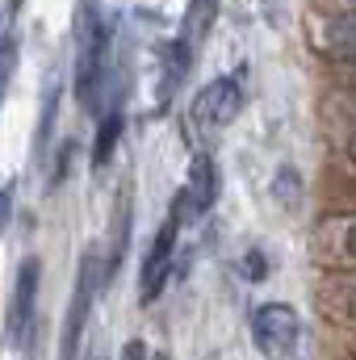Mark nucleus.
Returning <instances> with one entry per match:
<instances>
[{
    "label": "nucleus",
    "mask_w": 356,
    "mask_h": 360,
    "mask_svg": "<svg viewBox=\"0 0 356 360\" xmlns=\"http://www.w3.org/2000/svg\"><path fill=\"white\" fill-rule=\"evenodd\" d=\"M323 51L331 55V59H348L356 63V13H340V17H331L327 25H323Z\"/></svg>",
    "instance_id": "8"
},
{
    "label": "nucleus",
    "mask_w": 356,
    "mask_h": 360,
    "mask_svg": "<svg viewBox=\"0 0 356 360\" xmlns=\"http://www.w3.org/2000/svg\"><path fill=\"white\" fill-rule=\"evenodd\" d=\"M184 193H189L193 214H205L214 205V197H218V168H214V160L205 151H197L189 160V184H184Z\"/></svg>",
    "instance_id": "6"
},
{
    "label": "nucleus",
    "mask_w": 356,
    "mask_h": 360,
    "mask_svg": "<svg viewBox=\"0 0 356 360\" xmlns=\"http://www.w3.org/2000/svg\"><path fill=\"white\" fill-rule=\"evenodd\" d=\"M340 248H344L348 260H356V222H348V226L340 231Z\"/></svg>",
    "instance_id": "12"
},
{
    "label": "nucleus",
    "mask_w": 356,
    "mask_h": 360,
    "mask_svg": "<svg viewBox=\"0 0 356 360\" xmlns=\"http://www.w3.org/2000/svg\"><path fill=\"white\" fill-rule=\"evenodd\" d=\"M96 256L80 260V276H76V293L68 302V319H63V340H59V360H76L80 352V335H84V319L92 310V297H96Z\"/></svg>",
    "instance_id": "2"
},
{
    "label": "nucleus",
    "mask_w": 356,
    "mask_h": 360,
    "mask_svg": "<svg viewBox=\"0 0 356 360\" xmlns=\"http://www.w3.org/2000/svg\"><path fill=\"white\" fill-rule=\"evenodd\" d=\"M25 0H4L0 4V101L8 92L13 68H17V17H21Z\"/></svg>",
    "instance_id": "7"
},
{
    "label": "nucleus",
    "mask_w": 356,
    "mask_h": 360,
    "mask_svg": "<svg viewBox=\"0 0 356 360\" xmlns=\"http://www.w3.org/2000/svg\"><path fill=\"white\" fill-rule=\"evenodd\" d=\"M239 109H243V89H239V80H231V76L210 80L205 89L193 96V122H197V126H210V130L235 122Z\"/></svg>",
    "instance_id": "4"
},
{
    "label": "nucleus",
    "mask_w": 356,
    "mask_h": 360,
    "mask_svg": "<svg viewBox=\"0 0 356 360\" xmlns=\"http://www.w3.org/2000/svg\"><path fill=\"white\" fill-rule=\"evenodd\" d=\"M177 235H180V222L168 214V222L160 226V235L151 239V252L143 260V276H139V302L143 306H151L164 293V281H168V269H172V252H177Z\"/></svg>",
    "instance_id": "3"
},
{
    "label": "nucleus",
    "mask_w": 356,
    "mask_h": 360,
    "mask_svg": "<svg viewBox=\"0 0 356 360\" xmlns=\"http://www.w3.org/2000/svg\"><path fill=\"white\" fill-rule=\"evenodd\" d=\"M272 197H276L281 205H293V201L302 197V176H298V168H289V164H281V168H276V180H272Z\"/></svg>",
    "instance_id": "10"
},
{
    "label": "nucleus",
    "mask_w": 356,
    "mask_h": 360,
    "mask_svg": "<svg viewBox=\"0 0 356 360\" xmlns=\"http://www.w3.org/2000/svg\"><path fill=\"white\" fill-rule=\"evenodd\" d=\"M348 160H352V164H356V134H352V139H348Z\"/></svg>",
    "instance_id": "17"
},
{
    "label": "nucleus",
    "mask_w": 356,
    "mask_h": 360,
    "mask_svg": "<svg viewBox=\"0 0 356 360\" xmlns=\"http://www.w3.org/2000/svg\"><path fill=\"white\" fill-rule=\"evenodd\" d=\"M348 360H356V352H352V356H348Z\"/></svg>",
    "instance_id": "19"
},
{
    "label": "nucleus",
    "mask_w": 356,
    "mask_h": 360,
    "mask_svg": "<svg viewBox=\"0 0 356 360\" xmlns=\"http://www.w3.org/2000/svg\"><path fill=\"white\" fill-rule=\"evenodd\" d=\"M38 276H42V264L38 256H25L21 269H17V289H13V310H8V331H25L30 319H34V297H38Z\"/></svg>",
    "instance_id": "5"
},
{
    "label": "nucleus",
    "mask_w": 356,
    "mask_h": 360,
    "mask_svg": "<svg viewBox=\"0 0 356 360\" xmlns=\"http://www.w3.org/2000/svg\"><path fill=\"white\" fill-rule=\"evenodd\" d=\"M117 139H122V109H109L101 117V130H96V143H92V164L105 168L117 151Z\"/></svg>",
    "instance_id": "9"
},
{
    "label": "nucleus",
    "mask_w": 356,
    "mask_h": 360,
    "mask_svg": "<svg viewBox=\"0 0 356 360\" xmlns=\"http://www.w3.org/2000/svg\"><path fill=\"white\" fill-rule=\"evenodd\" d=\"M117 360H147V344H143V340H130V344L122 348V356H117Z\"/></svg>",
    "instance_id": "13"
},
{
    "label": "nucleus",
    "mask_w": 356,
    "mask_h": 360,
    "mask_svg": "<svg viewBox=\"0 0 356 360\" xmlns=\"http://www.w3.org/2000/svg\"><path fill=\"white\" fill-rule=\"evenodd\" d=\"M155 360H168V356H164V352H155Z\"/></svg>",
    "instance_id": "18"
},
{
    "label": "nucleus",
    "mask_w": 356,
    "mask_h": 360,
    "mask_svg": "<svg viewBox=\"0 0 356 360\" xmlns=\"http://www.w3.org/2000/svg\"><path fill=\"white\" fill-rule=\"evenodd\" d=\"M248 272H252V281H260V276H265V256H260V252H252V256H248Z\"/></svg>",
    "instance_id": "15"
},
{
    "label": "nucleus",
    "mask_w": 356,
    "mask_h": 360,
    "mask_svg": "<svg viewBox=\"0 0 356 360\" xmlns=\"http://www.w3.org/2000/svg\"><path fill=\"white\" fill-rule=\"evenodd\" d=\"M340 306L348 310V319H356V285H352V289H344V297H340Z\"/></svg>",
    "instance_id": "16"
},
{
    "label": "nucleus",
    "mask_w": 356,
    "mask_h": 360,
    "mask_svg": "<svg viewBox=\"0 0 356 360\" xmlns=\"http://www.w3.org/2000/svg\"><path fill=\"white\" fill-rule=\"evenodd\" d=\"M302 340V314L289 302H265L252 314V344L265 360H289Z\"/></svg>",
    "instance_id": "1"
},
{
    "label": "nucleus",
    "mask_w": 356,
    "mask_h": 360,
    "mask_svg": "<svg viewBox=\"0 0 356 360\" xmlns=\"http://www.w3.org/2000/svg\"><path fill=\"white\" fill-rule=\"evenodd\" d=\"M13 218V180H0V235Z\"/></svg>",
    "instance_id": "11"
},
{
    "label": "nucleus",
    "mask_w": 356,
    "mask_h": 360,
    "mask_svg": "<svg viewBox=\"0 0 356 360\" xmlns=\"http://www.w3.org/2000/svg\"><path fill=\"white\" fill-rule=\"evenodd\" d=\"M210 8H214V0H193V13H197V30H205V25H210Z\"/></svg>",
    "instance_id": "14"
}]
</instances>
